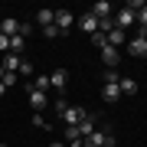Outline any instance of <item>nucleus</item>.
I'll return each mask as SVG.
<instances>
[{
    "label": "nucleus",
    "instance_id": "obj_1",
    "mask_svg": "<svg viewBox=\"0 0 147 147\" xmlns=\"http://www.w3.org/2000/svg\"><path fill=\"white\" fill-rule=\"evenodd\" d=\"M127 53H131L134 59H147V36H134V39H127Z\"/></svg>",
    "mask_w": 147,
    "mask_h": 147
},
{
    "label": "nucleus",
    "instance_id": "obj_2",
    "mask_svg": "<svg viewBox=\"0 0 147 147\" xmlns=\"http://www.w3.org/2000/svg\"><path fill=\"white\" fill-rule=\"evenodd\" d=\"M131 23H137V13L131 10V7H124V10H121V13L115 16V26H118V30H124V33H127V26H131Z\"/></svg>",
    "mask_w": 147,
    "mask_h": 147
},
{
    "label": "nucleus",
    "instance_id": "obj_3",
    "mask_svg": "<svg viewBox=\"0 0 147 147\" xmlns=\"http://www.w3.org/2000/svg\"><path fill=\"white\" fill-rule=\"evenodd\" d=\"M53 23H56V30H59V33L65 36V33H69V26L75 23V16L69 13V10H56V20H53Z\"/></svg>",
    "mask_w": 147,
    "mask_h": 147
},
{
    "label": "nucleus",
    "instance_id": "obj_4",
    "mask_svg": "<svg viewBox=\"0 0 147 147\" xmlns=\"http://www.w3.org/2000/svg\"><path fill=\"white\" fill-rule=\"evenodd\" d=\"M46 105H49V95L39 92V88H30V108H33V111H42Z\"/></svg>",
    "mask_w": 147,
    "mask_h": 147
},
{
    "label": "nucleus",
    "instance_id": "obj_5",
    "mask_svg": "<svg viewBox=\"0 0 147 147\" xmlns=\"http://www.w3.org/2000/svg\"><path fill=\"white\" fill-rule=\"evenodd\" d=\"M85 115H88V111H82V108H65L62 111V121H65V127H75Z\"/></svg>",
    "mask_w": 147,
    "mask_h": 147
},
{
    "label": "nucleus",
    "instance_id": "obj_6",
    "mask_svg": "<svg viewBox=\"0 0 147 147\" xmlns=\"http://www.w3.org/2000/svg\"><path fill=\"white\" fill-rule=\"evenodd\" d=\"M101 98H105V105H115V101L121 98V88L115 82H105V88H101Z\"/></svg>",
    "mask_w": 147,
    "mask_h": 147
},
{
    "label": "nucleus",
    "instance_id": "obj_7",
    "mask_svg": "<svg viewBox=\"0 0 147 147\" xmlns=\"http://www.w3.org/2000/svg\"><path fill=\"white\" fill-rule=\"evenodd\" d=\"M79 30L92 36V33H98V20H95L92 13H82V16H79Z\"/></svg>",
    "mask_w": 147,
    "mask_h": 147
},
{
    "label": "nucleus",
    "instance_id": "obj_8",
    "mask_svg": "<svg viewBox=\"0 0 147 147\" xmlns=\"http://www.w3.org/2000/svg\"><path fill=\"white\" fill-rule=\"evenodd\" d=\"M0 33H3V36H16V33H20V20L3 16V20H0Z\"/></svg>",
    "mask_w": 147,
    "mask_h": 147
},
{
    "label": "nucleus",
    "instance_id": "obj_9",
    "mask_svg": "<svg viewBox=\"0 0 147 147\" xmlns=\"http://www.w3.org/2000/svg\"><path fill=\"white\" fill-rule=\"evenodd\" d=\"M101 62H105L108 69H115V65H118V49L105 42V46H101Z\"/></svg>",
    "mask_w": 147,
    "mask_h": 147
},
{
    "label": "nucleus",
    "instance_id": "obj_10",
    "mask_svg": "<svg viewBox=\"0 0 147 147\" xmlns=\"http://www.w3.org/2000/svg\"><path fill=\"white\" fill-rule=\"evenodd\" d=\"M65 82H69V72L65 69H53V75H49V85H56L59 92L65 88Z\"/></svg>",
    "mask_w": 147,
    "mask_h": 147
},
{
    "label": "nucleus",
    "instance_id": "obj_11",
    "mask_svg": "<svg viewBox=\"0 0 147 147\" xmlns=\"http://www.w3.org/2000/svg\"><path fill=\"white\" fill-rule=\"evenodd\" d=\"M79 134H82V141L95 134V118H92V115H85V118L79 121Z\"/></svg>",
    "mask_w": 147,
    "mask_h": 147
},
{
    "label": "nucleus",
    "instance_id": "obj_12",
    "mask_svg": "<svg viewBox=\"0 0 147 147\" xmlns=\"http://www.w3.org/2000/svg\"><path fill=\"white\" fill-rule=\"evenodd\" d=\"M20 62H23V59L16 53H7L3 56V72H20Z\"/></svg>",
    "mask_w": 147,
    "mask_h": 147
},
{
    "label": "nucleus",
    "instance_id": "obj_13",
    "mask_svg": "<svg viewBox=\"0 0 147 147\" xmlns=\"http://www.w3.org/2000/svg\"><path fill=\"white\" fill-rule=\"evenodd\" d=\"M105 36H108V46H115V49H118V46H121V42H124V39H127V33L115 26V30H111V33H105Z\"/></svg>",
    "mask_w": 147,
    "mask_h": 147
},
{
    "label": "nucleus",
    "instance_id": "obj_14",
    "mask_svg": "<svg viewBox=\"0 0 147 147\" xmlns=\"http://www.w3.org/2000/svg\"><path fill=\"white\" fill-rule=\"evenodd\" d=\"M53 20H56V10H36V23L39 26H53Z\"/></svg>",
    "mask_w": 147,
    "mask_h": 147
},
{
    "label": "nucleus",
    "instance_id": "obj_15",
    "mask_svg": "<svg viewBox=\"0 0 147 147\" xmlns=\"http://www.w3.org/2000/svg\"><path fill=\"white\" fill-rule=\"evenodd\" d=\"M118 88H121V95H137V82L134 79H121Z\"/></svg>",
    "mask_w": 147,
    "mask_h": 147
},
{
    "label": "nucleus",
    "instance_id": "obj_16",
    "mask_svg": "<svg viewBox=\"0 0 147 147\" xmlns=\"http://www.w3.org/2000/svg\"><path fill=\"white\" fill-rule=\"evenodd\" d=\"M23 42H26L23 36H10V53H16V56H20V53H23Z\"/></svg>",
    "mask_w": 147,
    "mask_h": 147
},
{
    "label": "nucleus",
    "instance_id": "obj_17",
    "mask_svg": "<svg viewBox=\"0 0 147 147\" xmlns=\"http://www.w3.org/2000/svg\"><path fill=\"white\" fill-rule=\"evenodd\" d=\"M16 75H23V79H30V75H33V62H26V59H23V62H20V72H16Z\"/></svg>",
    "mask_w": 147,
    "mask_h": 147
},
{
    "label": "nucleus",
    "instance_id": "obj_18",
    "mask_svg": "<svg viewBox=\"0 0 147 147\" xmlns=\"http://www.w3.org/2000/svg\"><path fill=\"white\" fill-rule=\"evenodd\" d=\"M42 36H46V39H56V36H62V33H59L56 23H53V26H42Z\"/></svg>",
    "mask_w": 147,
    "mask_h": 147
},
{
    "label": "nucleus",
    "instance_id": "obj_19",
    "mask_svg": "<svg viewBox=\"0 0 147 147\" xmlns=\"http://www.w3.org/2000/svg\"><path fill=\"white\" fill-rule=\"evenodd\" d=\"M33 88L46 92V88H49V75H36V85H33Z\"/></svg>",
    "mask_w": 147,
    "mask_h": 147
},
{
    "label": "nucleus",
    "instance_id": "obj_20",
    "mask_svg": "<svg viewBox=\"0 0 147 147\" xmlns=\"http://www.w3.org/2000/svg\"><path fill=\"white\" fill-rule=\"evenodd\" d=\"M16 79H20L16 72H3V88H10V85H16Z\"/></svg>",
    "mask_w": 147,
    "mask_h": 147
},
{
    "label": "nucleus",
    "instance_id": "obj_21",
    "mask_svg": "<svg viewBox=\"0 0 147 147\" xmlns=\"http://www.w3.org/2000/svg\"><path fill=\"white\" fill-rule=\"evenodd\" d=\"M137 23H141V33H147V7L137 10Z\"/></svg>",
    "mask_w": 147,
    "mask_h": 147
},
{
    "label": "nucleus",
    "instance_id": "obj_22",
    "mask_svg": "<svg viewBox=\"0 0 147 147\" xmlns=\"http://www.w3.org/2000/svg\"><path fill=\"white\" fill-rule=\"evenodd\" d=\"M92 42H95V46L101 49V46H105V42H108V36H105V33H92Z\"/></svg>",
    "mask_w": 147,
    "mask_h": 147
},
{
    "label": "nucleus",
    "instance_id": "obj_23",
    "mask_svg": "<svg viewBox=\"0 0 147 147\" xmlns=\"http://www.w3.org/2000/svg\"><path fill=\"white\" fill-rule=\"evenodd\" d=\"M30 33H33V26H30V23H26V20H23V23H20V33H16V36H23V39H26V36H30Z\"/></svg>",
    "mask_w": 147,
    "mask_h": 147
},
{
    "label": "nucleus",
    "instance_id": "obj_24",
    "mask_svg": "<svg viewBox=\"0 0 147 147\" xmlns=\"http://www.w3.org/2000/svg\"><path fill=\"white\" fill-rule=\"evenodd\" d=\"M105 82H115V85H118V82H121V75L115 72V69H108V72H105Z\"/></svg>",
    "mask_w": 147,
    "mask_h": 147
},
{
    "label": "nucleus",
    "instance_id": "obj_25",
    "mask_svg": "<svg viewBox=\"0 0 147 147\" xmlns=\"http://www.w3.org/2000/svg\"><path fill=\"white\" fill-rule=\"evenodd\" d=\"M0 53H10V36H3V33H0Z\"/></svg>",
    "mask_w": 147,
    "mask_h": 147
},
{
    "label": "nucleus",
    "instance_id": "obj_26",
    "mask_svg": "<svg viewBox=\"0 0 147 147\" xmlns=\"http://www.w3.org/2000/svg\"><path fill=\"white\" fill-rule=\"evenodd\" d=\"M65 108H69V105H65V101H62V98H59V101H56V105H53V111H56V115H62V111H65Z\"/></svg>",
    "mask_w": 147,
    "mask_h": 147
},
{
    "label": "nucleus",
    "instance_id": "obj_27",
    "mask_svg": "<svg viewBox=\"0 0 147 147\" xmlns=\"http://www.w3.org/2000/svg\"><path fill=\"white\" fill-rule=\"evenodd\" d=\"M3 95H7V88H3V82H0V98H3Z\"/></svg>",
    "mask_w": 147,
    "mask_h": 147
},
{
    "label": "nucleus",
    "instance_id": "obj_28",
    "mask_svg": "<svg viewBox=\"0 0 147 147\" xmlns=\"http://www.w3.org/2000/svg\"><path fill=\"white\" fill-rule=\"evenodd\" d=\"M49 147H65V144H59V141H53V144H49Z\"/></svg>",
    "mask_w": 147,
    "mask_h": 147
},
{
    "label": "nucleus",
    "instance_id": "obj_29",
    "mask_svg": "<svg viewBox=\"0 0 147 147\" xmlns=\"http://www.w3.org/2000/svg\"><path fill=\"white\" fill-rule=\"evenodd\" d=\"M0 82H3V62H0Z\"/></svg>",
    "mask_w": 147,
    "mask_h": 147
},
{
    "label": "nucleus",
    "instance_id": "obj_30",
    "mask_svg": "<svg viewBox=\"0 0 147 147\" xmlns=\"http://www.w3.org/2000/svg\"><path fill=\"white\" fill-rule=\"evenodd\" d=\"M0 147H7V144H0Z\"/></svg>",
    "mask_w": 147,
    "mask_h": 147
}]
</instances>
